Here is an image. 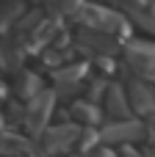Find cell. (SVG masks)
I'll use <instances>...</instances> for the list:
<instances>
[{
	"label": "cell",
	"instance_id": "2",
	"mask_svg": "<svg viewBox=\"0 0 155 157\" xmlns=\"http://www.w3.org/2000/svg\"><path fill=\"white\" fill-rule=\"evenodd\" d=\"M83 19L89 22V30H100V33H108V36H125L128 33V22L119 14H114L108 8H100V6H86Z\"/></svg>",
	"mask_w": 155,
	"mask_h": 157
},
{
	"label": "cell",
	"instance_id": "4",
	"mask_svg": "<svg viewBox=\"0 0 155 157\" xmlns=\"http://www.w3.org/2000/svg\"><path fill=\"white\" fill-rule=\"evenodd\" d=\"M80 132H83V130H78L75 124H61V127L44 130V135H42V149H44V155H61V152L78 146Z\"/></svg>",
	"mask_w": 155,
	"mask_h": 157
},
{
	"label": "cell",
	"instance_id": "9",
	"mask_svg": "<svg viewBox=\"0 0 155 157\" xmlns=\"http://www.w3.org/2000/svg\"><path fill=\"white\" fill-rule=\"evenodd\" d=\"M72 119H78L80 124H100V108L94 105V102H89V99H80V102H75L72 105Z\"/></svg>",
	"mask_w": 155,
	"mask_h": 157
},
{
	"label": "cell",
	"instance_id": "10",
	"mask_svg": "<svg viewBox=\"0 0 155 157\" xmlns=\"http://www.w3.org/2000/svg\"><path fill=\"white\" fill-rule=\"evenodd\" d=\"M17 91H19V97L22 99H33L36 94H42L44 88H42V83H39V77L36 75H31V72H25L22 77H19V83H17Z\"/></svg>",
	"mask_w": 155,
	"mask_h": 157
},
{
	"label": "cell",
	"instance_id": "1",
	"mask_svg": "<svg viewBox=\"0 0 155 157\" xmlns=\"http://www.w3.org/2000/svg\"><path fill=\"white\" fill-rule=\"evenodd\" d=\"M53 105H55V94H53V91H42V94H36V97L28 102L22 121H25V127H28L33 135H44L47 121H50V116H53Z\"/></svg>",
	"mask_w": 155,
	"mask_h": 157
},
{
	"label": "cell",
	"instance_id": "6",
	"mask_svg": "<svg viewBox=\"0 0 155 157\" xmlns=\"http://www.w3.org/2000/svg\"><path fill=\"white\" fill-rule=\"evenodd\" d=\"M80 47H86L89 52H94L97 58H111L116 52V44H114V36L108 33H100V30H83L80 39H78Z\"/></svg>",
	"mask_w": 155,
	"mask_h": 157
},
{
	"label": "cell",
	"instance_id": "11",
	"mask_svg": "<svg viewBox=\"0 0 155 157\" xmlns=\"http://www.w3.org/2000/svg\"><path fill=\"white\" fill-rule=\"evenodd\" d=\"M147 132H150V138L155 141V116L150 119V124H147Z\"/></svg>",
	"mask_w": 155,
	"mask_h": 157
},
{
	"label": "cell",
	"instance_id": "12",
	"mask_svg": "<svg viewBox=\"0 0 155 157\" xmlns=\"http://www.w3.org/2000/svg\"><path fill=\"white\" fill-rule=\"evenodd\" d=\"M144 157H155V141L147 146V152H144Z\"/></svg>",
	"mask_w": 155,
	"mask_h": 157
},
{
	"label": "cell",
	"instance_id": "5",
	"mask_svg": "<svg viewBox=\"0 0 155 157\" xmlns=\"http://www.w3.org/2000/svg\"><path fill=\"white\" fill-rule=\"evenodd\" d=\"M128 99H130V110H136L139 116H155V88L150 83L130 80Z\"/></svg>",
	"mask_w": 155,
	"mask_h": 157
},
{
	"label": "cell",
	"instance_id": "13",
	"mask_svg": "<svg viewBox=\"0 0 155 157\" xmlns=\"http://www.w3.org/2000/svg\"><path fill=\"white\" fill-rule=\"evenodd\" d=\"M0 127H3V116H0Z\"/></svg>",
	"mask_w": 155,
	"mask_h": 157
},
{
	"label": "cell",
	"instance_id": "8",
	"mask_svg": "<svg viewBox=\"0 0 155 157\" xmlns=\"http://www.w3.org/2000/svg\"><path fill=\"white\" fill-rule=\"evenodd\" d=\"M31 152V144L22 138V135H14V132H8V135H0V155L3 157H22Z\"/></svg>",
	"mask_w": 155,
	"mask_h": 157
},
{
	"label": "cell",
	"instance_id": "7",
	"mask_svg": "<svg viewBox=\"0 0 155 157\" xmlns=\"http://www.w3.org/2000/svg\"><path fill=\"white\" fill-rule=\"evenodd\" d=\"M105 110H108V121H125V119H130V99H128V91L122 86H108Z\"/></svg>",
	"mask_w": 155,
	"mask_h": 157
},
{
	"label": "cell",
	"instance_id": "3",
	"mask_svg": "<svg viewBox=\"0 0 155 157\" xmlns=\"http://www.w3.org/2000/svg\"><path fill=\"white\" fill-rule=\"evenodd\" d=\"M103 141L105 144H119V146H130L133 141H141L147 135V127L141 121H133V119H125V121H108L103 130H100Z\"/></svg>",
	"mask_w": 155,
	"mask_h": 157
}]
</instances>
